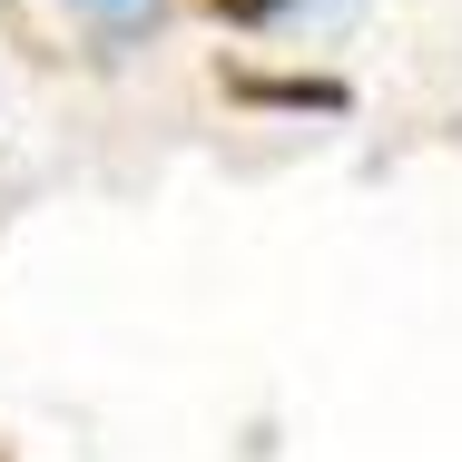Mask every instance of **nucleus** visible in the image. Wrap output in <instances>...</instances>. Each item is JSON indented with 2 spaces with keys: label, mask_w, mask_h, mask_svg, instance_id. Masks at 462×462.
<instances>
[{
  "label": "nucleus",
  "mask_w": 462,
  "mask_h": 462,
  "mask_svg": "<svg viewBox=\"0 0 462 462\" xmlns=\"http://www.w3.org/2000/svg\"><path fill=\"white\" fill-rule=\"evenodd\" d=\"M226 98H246V108H355L345 79H276V69H226Z\"/></svg>",
  "instance_id": "f257e3e1"
},
{
  "label": "nucleus",
  "mask_w": 462,
  "mask_h": 462,
  "mask_svg": "<svg viewBox=\"0 0 462 462\" xmlns=\"http://www.w3.org/2000/svg\"><path fill=\"white\" fill-rule=\"evenodd\" d=\"M207 10H226V20H266V10H285V0H207Z\"/></svg>",
  "instance_id": "f03ea898"
},
{
  "label": "nucleus",
  "mask_w": 462,
  "mask_h": 462,
  "mask_svg": "<svg viewBox=\"0 0 462 462\" xmlns=\"http://www.w3.org/2000/svg\"><path fill=\"white\" fill-rule=\"evenodd\" d=\"M98 20H118V30H128V20H138V10H148V0H89Z\"/></svg>",
  "instance_id": "7ed1b4c3"
}]
</instances>
